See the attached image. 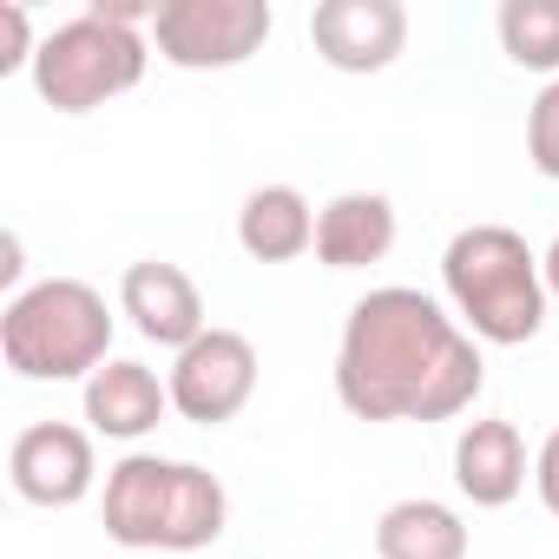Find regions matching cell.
<instances>
[{"label":"cell","mask_w":559,"mask_h":559,"mask_svg":"<svg viewBox=\"0 0 559 559\" xmlns=\"http://www.w3.org/2000/svg\"><path fill=\"white\" fill-rule=\"evenodd\" d=\"M165 389H171V415H185L191 428L237 421L250 408V395H257V349H250V336L211 323L191 349L171 356Z\"/></svg>","instance_id":"52a82bcc"},{"label":"cell","mask_w":559,"mask_h":559,"mask_svg":"<svg viewBox=\"0 0 559 559\" xmlns=\"http://www.w3.org/2000/svg\"><path fill=\"white\" fill-rule=\"evenodd\" d=\"M493 34L513 67L559 80V0H500Z\"/></svg>","instance_id":"2e32d148"},{"label":"cell","mask_w":559,"mask_h":559,"mask_svg":"<svg viewBox=\"0 0 559 559\" xmlns=\"http://www.w3.org/2000/svg\"><path fill=\"white\" fill-rule=\"evenodd\" d=\"M310 47L336 73H382L408 47V8L402 0H317Z\"/></svg>","instance_id":"9c48e42d"},{"label":"cell","mask_w":559,"mask_h":559,"mask_svg":"<svg viewBox=\"0 0 559 559\" xmlns=\"http://www.w3.org/2000/svg\"><path fill=\"white\" fill-rule=\"evenodd\" d=\"M165 415H171V389L132 356H112L86 382V428L106 441H145Z\"/></svg>","instance_id":"8fae6325"},{"label":"cell","mask_w":559,"mask_h":559,"mask_svg":"<svg viewBox=\"0 0 559 559\" xmlns=\"http://www.w3.org/2000/svg\"><path fill=\"white\" fill-rule=\"evenodd\" d=\"M533 487H539V507L559 520V428L539 441V454H533Z\"/></svg>","instance_id":"d6986e66"},{"label":"cell","mask_w":559,"mask_h":559,"mask_svg":"<svg viewBox=\"0 0 559 559\" xmlns=\"http://www.w3.org/2000/svg\"><path fill=\"white\" fill-rule=\"evenodd\" d=\"M145 60H152V47H145L139 27H119V21H106V14L86 8L80 21H67V27H53V34L40 40L34 93H40L53 112L80 119V112H99L106 99L132 93V86L145 80Z\"/></svg>","instance_id":"5b68a950"},{"label":"cell","mask_w":559,"mask_h":559,"mask_svg":"<svg viewBox=\"0 0 559 559\" xmlns=\"http://www.w3.org/2000/svg\"><path fill=\"white\" fill-rule=\"evenodd\" d=\"M441 290H448L454 323L474 343H493V349L533 343L546 330V310H552L539 250L513 224H467V230H454L448 250H441Z\"/></svg>","instance_id":"3957f363"},{"label":"cell","mask_w":559,"mask_h":559,"mask_svg":"<svg viewBox=\"0 0 559 559\" xmlns=\"http://www.w3.org/2000/svg\"><path fill=\"white\" fill-rule=\"evenodd\" d=\"M8 480L27 507H80L99 480V454H93V435L73 428V421H34L14 435L8 448Z\"/></svg>","instance_id":"ba28073f"},{"label":"cell","mask_w":559,"mask_h":559,"mask_svg":"<svg viewBox=\"0 0 559 559\" xmlns=\"http://www.w3.org/2000/svg\"><path fill=\"white\" fill-rule=\"evenodd\" d=\"M119 317H132V330H139L145 343L171 349V356L191 349V343L211 330L198 284H191L178 263H165V257H139V263L119 276Z\"/></svg>","instance_id":"30bf717a"},{"label":"cell","mask_w":559,"mask_h":559,"mask_svg":"<svg viewBox=\"0 0 559 559\" xmlns=\"http://www.w3.org/2000/svg\"><path fill=\"white\" fill-rule=\"evenodd\" d=\"M480 382V343L428 290L382 284L356 297L336 343V402L356 421H454Z\"/></svg>","instance_id":"6da1fadb"},{"label":"cell","mask_w":559,"mask_h":559,"mask_svg":"<svg viewBox=\"0 0 559 559\" xmlns=\"http://www.w3.org/2000/svg\"><path fill=\"white\" fill-rule=\"evenodd\" d=\"M454 487L474 507H513L520 487H526V441H520V428L500 421V415L467 421L454 435Z\"/></svg>","instance_id":"7c38bea8"},{"label":"cell","mask_w":559,"mask_h":559,"mask_svg":"<svg viewBox=\"0 0 559 559\" xmlns=\"http://www.w3.org/2000/svg\"><path fill=\"white\" fill-rule=\"evenodd\" d=\"M270 27V0H165L152 21V47L178 73H230L263 53Z\"/></svg>","instance_id":"8992f818"},{"label":"cell","mask_w":559,"mask_h":559,"mask_svg":"<svg viewBox=\"0 0 559 559\" xmlns=\"http://www.w3.org/2000/svg\"><path fill=\"white\" fill-rule=\"evenodd\" d=\"M376 559H467V526L448 500H395L376 520Z\"/></svg>","instance_id":"9a60e30c"},{"label":"cell","mask_w":559,"mask_h":559,"mask_svg":"<svg viewBox=\"0 0 559 559\" xmlns=\"http://www.w3.org/2000/svg\"><path fill=\"white\" fill-rule=\"evenodd\" d=\"M237 243L250 263H297L317 250V211L297 185H257L237 211Z\"/></svg>","instance_id":"5bb4252c"},{"label":"cell","mask_w":559,"mask_h":559,"mask_svg":"<svg viewBox=\"0 0 559 559\" xmlns=\"http://www.w3.org/2000/svg\"><path fill=\"white\" fill-rule=\"evenodd\" d=\"M395 250V204L382 191H343L317 211V263L323 270H369Z\"/></svg>","instance_id":"4fadbf2b"},{"label":"cell","mask_w":559,"mask_h":559,"mask_svg":"<svg viewBox=\"0 0 559 559\" xmlns=\"http://www.w3.org/2000/svg\"><path fill=\"white\" fill-rule=\"evenodd\" d=\"M0 356L21 382H93L112 362V310L80 276H47L8 297Z\"/></svg>","instance_id":"277c9868"},{"label":"cell","mask_w":559,"mask_h":559,"mask_svg":"<svg viewBox=\"0 0 559 559\" xmlns=\"http://www.w3.org/2000/svg\"><path fill=\"white\" fill-rule=\"evenodd\" d=\"M539 270H546V297H552V310H559V237L546 243V257H539Z\"/></svg>","instance_id":"ffe728a7"},{"label":"cell","mask_w":559,"mask_h":559,"mask_svg":"<svg viewBox=\"0 0 559 559\" xmlns=\"http://www.w3.org/2000/svg\"><path fill=\"white\" fill-rule=\"evenodd\" d=\"M99 520H106V539L126 552H204L230 526V493L198 461L126 454L106 467Z\"/></svg>","instance_id":"7a4b0ae2"},{"label":"cell","mask_w":559,"mask_h":559,"mask_svg":"<svg viewBox=\"0 0 559 559\" xmlns=\"http://www.w3.org/2000/svg\"><path fill=\"white\" fill-rule=\"evenodd\" d=\"M526 158H533L539 178L559 185V80H546L533 112H526Z\"/></svg>","instance_id":"e0dca14e"},{"label":"cell","mask_w":559,"mask_h":559,"mask_svg":"<svg viewBox=\"0 0 559 559\" xmlns=\"http://www.w3.org/2000/svg\"><path fill=\"white\" fill-rule=\"evenodd\" d=\"M34 60H40V40H34V21H27V8L21 0H0V73H34Z\"/></svg>","instance_id":"ac0fdd59"}]
</instances>
